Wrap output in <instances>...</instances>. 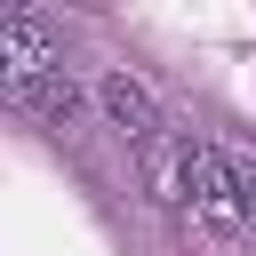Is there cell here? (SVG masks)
Listing matches in <instances>:
<instances>
[{
    "mask_svg": "<svg viewBox=\"0 0 256 256\" xmlns=\"http://www.w3.org/2000/svg\"><path fill=\"white\" fill-rule=\"evenodd\" d=\"M48 80H64V32L40 8H8L0 16V96L16 104L32 88H48Z\"/></svg>",
    "mask_w": 256,
    "mask_h": 256,
    "instance_id": "1",
    "label": "cell"
},
{
    "mask_svg": "<svg viewBox=\"0 0 256 256\" xmlns=\"http://www.w3.org/2000/svg\"><path fill=\"white\" fill-rule=\"evenodd\" d=\"M256 160H240L232 144H192V216L208 232H248V184Z\"/></svg>",
    "mask_w": 256,
    "mask_h": 256,
    "instance_id": "2",
    "label": "cell"
},
{
    "mask_svg": "<svg viewBox=\"0 0 256 256\" xmlns=\"http://www.w3.org/2000/svg\"><path fill=\"white\" fill-rule=\"evenodd\" d=\"M96 112H104V120H112V128H120L136 152L168 136V128H160V96H152L136 72H104V80H96Z\"/></svg>",
    "mask_w": 256,
    "mask_h": 256,
    "instance_id": "3",
    "label": "cell"
},
{
    "mask_svg": "<svg viewBox=\"0 0 256 256\" xmlns=\"http://www.w3.org/2000/svg\"><path fill=\"white\" fill-rule=\"evenodd\" d=\"M136 160H144V192H152L160 208H192V144H184V136H160V144H144Z\"/></svg>",
    "mask_w": 256,
    "mask_h": 256,
    "instance_id": "4",
    "label": "cell"
},
{
    "mask_svg": "<svg viewBox=\"0 0 256 256\" xmlns=\"http://www.w3.org/2000/svg\"><path fill=\"white\" fill-rule=\"evenodd\" d=\"M16 112H32V120H48V128H64V120L80 112V80L64 72V80H48V88H32V96H16Z\"/></svg>",
    "mask_w": 256,
    "mask_h": 256,
    "instance_id": "5",
    "label": "cell"
}]
</instances>
